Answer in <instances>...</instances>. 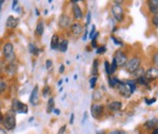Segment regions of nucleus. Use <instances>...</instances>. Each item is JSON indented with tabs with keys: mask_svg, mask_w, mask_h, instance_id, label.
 Listing matches in <instances>:
<instances>
[{
	"mask_svg": "<svg viewBox=\"0 0 158 134\" xmlns=\"http://www.w3.org/2000/svg\"><path fill=\"white\" fill-rule=\"evenodd\" d=\"M111 39L113 40V42L115 43L116 45H119V47H122V45H123V42H122L120 39H118V38L114 37V36H111Z\"/></svg>",
	"mask_w": 158,
	"mask_h": 134,
	"instance_id": "nucleus-34",
	"label": "nucleus"
},
{
	"mask_svg": "<svg viewBox=\"0 0 158 134\" xmlns=\"http://www.w3.org/2000/svg\"><path fill=\"white\" fill-rule=\"evenodd\" d=\"M72 25V19L67 14H61L58 19V27L62 30H65Z\"/></svg>",
	"mask_w": 158,
	"mask_h": 134,
	"instance_id": "nucleus-8",
	"label": "nucleus"
},
{
	"mask_svg": "<svg viewBox=\"0 0 158 134\" xmlns=\"http://www.w3.org/2000/svg\"><path fill=\"white\" fill-rule=\"evenodd\" d=\"M144 102H146V104L147 105H152V104H154V102H156V98L155 97H153V98H146L144 99Z\"/></svg>",
	"mask_w": 158,
	"mask_h": 134,
	"instance_id": "nucleus-41",
	"label": "nucleus"
},
{
	"mask_svg": "<svg viewBox=\"0 0 158 134\" xmlns=\"http://www.w3.org/2000/svg\"><path fill=\"white\" fill-rule=\"evenodd\" d=\"M64 72V64H61L59 67V73H63Z\"/></svg>",
	"mask_w": 158,
	"mask_h": 134,
	"instance_id": "nucleus-47",
	"label": "nucleus"
},
{
	"mask_svg": "<svg viewBox=\"0 0 158 134\" xmlns=\"http://www.w3.org/2000/svg\"><path fill=\"white\" fill-rule=\"evenodd\" d=\"M18 18H15L14 16H9L6 18V25L7 29H16L17 25H18Z\"/></svg>",
	"mask_w": 158,
	"mask_h": 134,
	"instance_id": "nucleus-17",
	"label": "nucleus"
},
{
	"mask_svg": "<svg viewBox=\"0 0 158 134\" xmlns=\"http://www.w3.org/2000/svg\"><path fill=\"white\" fill-rule=\"evenodd\" d=\"M16 6H18V1H13V3H12V10L13 11H16Z\"/></svg>",
	"mask_w": 158,
	"mask_h": 134,
	"instance_id": "nucleus-45",
	"label": "nucleus"
},
{
	"mask_svg": "<svg viewBox=\"0 0 158 134\" xmlns=\"http://www.w3.org/2000/svg\"><path fill=\"white\" fill-rule=\"evenodd\" d=\"M29 51L31 54H33V55H35V56H38L40 53V49H38L34 43H30L29 45Z\"/></svg>",
	"mask_w": 158,
	"mask_h": 134,
	"instance_id": "nucleus-23",
	"label": "nucleus"
},
{
	"mask_svg": "<svg viewBox=\"0 0 158 134\" xmlns=\"http://www.w3.org/2000/svg\"><path fill=\"white\" fill-rule=\"evenodd\" d=\"M113 60L116 63L118 68H123V67H126L127 63H128V55L123 51L118 50L116 51L115 55L113 57Z\"/></svg>",
	"mask_w": 158,
	"mask_h": 134,
	"instance_id": "nucleus-5",
	"label": "nucleus"
},
{
	"mask_svg": "<svg viewBox=\"0 0 158 134\" xmlns=\"http://www.w3.org/2000/svg\"><path fill=\"white\" fill-rule=\"evenodd\" d=\"M106 52V45H100V47H98L97 49H96V53L99 54V55H100V54H104Z\"/></svg>",
	"mask_w": 158,
	"mask_h": 134,
	"instance_id": "nucleus-33",
	"label": "nucleus"
},
{
	"mask_svg": "<svg viewBox=\"0 0 158 134\" xmlns=\"http://www.w3.org/2000/svg\"><path fill=\"white\" fill-rule=\"evenodd\" d=\"M117 89H118L119 94H120L121 96L126 97V98H129V97L131 96L132 94H133L131 88L129 87V84H127L126 81H120V84H118Z\"/></svg>",
	"mask_w": 158,
	"mask_h": 134,
	"instance_id": "nucleus-7",
	"label": "nucleus"
},
{
	"mask_svg": "<svg viewBox=\"0 0 158 134\" xmlns=\"http://www.w3.org/2000/svg\"><path fill=\"white\" fill-rule=\"evenodd\" d=\"M51 93V87L50 86H45L42 89V96L43 97H48Z\"/></svg>",
	"mask_w": 158,
	"mask_h": 134,
	"instance_id": "nucleus-32",
	"label": "nucleus"
},
{
	"mask_svg": "<svg viewBox=\"0 0 158 134\" xmlns=\"http://www.w3.org/2000/svg\"><path fill=\"white\" fill-rule=\"evenodd\" d=\"M152 63L154 64L155 68H158V51H156L152 55Z\"/></svg>",
	"mask_w": 158,
	"mask_h": 134,
	"instance_id": "nucleus-29",
	"label": "nucleus"
},
{
	"mask_svg": "<svg viewBox=\"0 0 158 134\" xmlns=\"http://www.w3.org/2000/svg\"><path fill=\"white\" fill-rule=\"evenodd\" d=\"M53 112H54L56 115H59L60 114V110H58V109H54V111H53Z\"/></svg>",
	"mask_w": 158,
	"mask_h": 134,
	"instance_id": "nucleus-49",
	"label": "nucleus"
},
{
	"mask_svg": "<svg viewBox=\"0 0 158 134\" xmlns=\"http://www.w3.org/2000/svg\"><path fill=\"white\" fill-rule=\"evenodd\" d=\"M86 116H88V114L85 113V114H83V117H82V120H81V125H83V123H85V122L86 120Z\"/></svg>",
	"mask_w": 158,
	"mask_h": 134,
	"instance_id": "nucleus-46",
	"label": "nucleus"
},
{
	"mask_svg": "<svg viewBox=\"0 0 158 134\" xmlns=\"http://www.w3.org/2000/svg\"><path fill=\"white\" fill-rule=\"evenodd\" d=\"M141 66V59L139 57H133L130 60H128V63L126 64V70L128 73L133 74L135 71H137Z\"/></svg>",
	"mask_w": 158,
	"mask_h": 134,
	"instance_id": "nucleus-4",
	"label": "nucleus"
},
{
	"mask_svg": "<svg viewBox=\"0 0 158 134\" xmlns=\"http://www.w3.org/2000/svg\"><path fill=\"white\" fill-rule=\"evenodd\" d=\"M95 34H96V27H95V24H93V25H92V28H91V32H89V36H90L91 39L94 37V35H95Z\"/></svg>",
	"mask_w": 158,
	"mask_h": 134,
	"instance_id": "nucleus-39",
	"label": "nucleus"
},
{
	"mask_svg": "<svg viewBox=\"0 0 158 134\" xmlns=\"http://www.w3.org/2000/svg\"><path fill=\"white\" fill-rule=\"evenodd\" d=\"M110 68H111V64H110L108 60H106L104 61V70H106V73L108 74L109 76H110Z\"/></svg>",
	"mask_w": 158,
	"mask_h": 134,
	"instance_id": "nucleus-38",
	"label": "nucleus"
},
{
	"mask_svg": "<svg viewBox=\"0 0 158 134\" xmlns=\"http://www.w3.org/2000/svg\"><path fill=\"white\" fill-rule=\"evenodd\" d=\"M93 99H94V100H99V99H101V93H100V92L96 91L95 93L93 94Z\"/></svg>",
	"mask_w": 158,
	"mask_h": 134,
	"instance_id": "nucleus-40",
	"label": "nucleus"
},
{
	"mask_svg": "<svg viewBox=\"0 0 158 134\" xmlns=\"http://www.w3.org/2000/svg\"><path fill=\"white\" fill-rule=\"evenodd\" d=\"M98 59H94L93 61V67H92V75L97 76L98 75Z\"/></svg>",
	"mask_w": 158,
	"mask_h": 134,
	"instance_id": "nucleus-25",
	"label": "nucleus"
},
{
	"mask_svg": "<svg viewBox=\"0 0 158 134\" xmlns=\"http://www.w3.org/2000/svg\"><path fill=\"white\" fill-rule=\"evenodd\" d=\"M119 134H128V133L124 132V131H120V132H119Z\"/></svg>",
	"mask_w": 158,
	"mask_h": 134,
	"instance_id": "nucleus-56",
	"label": "nucleus"
},
{
	"mask_svg": "<svg viewBox=\"0 0 158 134\" xmlns=\"http://www.w3.org/2000/svg\"><path fill=\"white\" fill-rule=\"evenodd\" d=\"M144 77L148 79L149 81L154 80V79H158V68L152 67V68L148 69L144 73Z\"/></svg>",
	"mask_w": 158,
	"mask_h": 134,
	"instance_id": "nucleus-11",
	"label": "nucleus"
},
{
	"mask_svg": "<svg viewBox=\"0 0 158 134\" xmlns=\"http://www.w3.org/2000/svg\"><path fill=\"white\" fill-rule=\"evenodd\" d=\"M62 82H63L62 79H60V80H58V82H57V86H58V87L62 86Z\"/></svg>",
	"mask_w": 158,
	"mask_h": 134,
	"instance_id": "nucleus-51",
	"label": "nucleus"
},
{
	"mask_svg": "<svg viewBox=\"0 0 158 134\" xmlns=\"http://www.w3.org/2000/svg\"><path fill=\"white\" fill-rule=\"evenodd\" d=\"M111 12H112V15L113 17L115 18L116 21L118 22H121L122 20L124 19V13H123V9L120 4H114L112 6V9H111Z\"/></svg>",
	"mask_w": 158,
	"mask_h": 134,
	"instance_id": "nucleus-6",
	"label": "nucleus"
},
{
	"mask_svg": "<svg viewBox=\"0 0 158 134\" xmlns=\"http://www.w3.org/2000/svg\"><path fill=\"white\" fill-rule=\"evenodd\" d=\"M91 24V12L86 13V21H85V27H88Z\"/></svg>",
	"mask_w": 158,
	"mask_h": 134,
	"instance_id": "nucleus-43",
	"label": "nucleus"
},
{
	"mask_svg": "<svg viewBox=\"0 0 158 134\" xmlns=\"http://www.w3.org/2000/svg\"><path fill=\"white\" fill-rule=\"evenodd\" d=\"M126 82L129 84V87L131 88L132 92L134 93V92L136 91V84H136V81H135V80H132V79H128V80H126Z\"/></svg>",
	"mask_w": 158,
	"mask_h": 134,
	"instance_id": "nucleus-28",
	"label": "nucleus"
},
{
	"mask_svg": "<svg viewBox=\"0 0 158 134\" xmlns=\"http://www.w3.org/2000/svg\"><path fill=\"white\" fill-rule=\"evenodd\" d=\"M47 108H48V110H47L48 113H52L53 111H54V109H55V102H54V98H53V97H50V98H49Z\"/></svg>",
	"mask_w": 158,
	"mask_h": 134,
	"instance_id": "nucleus-24",
	"label": "nucleus"
},
{
	"mask_svg": "<svg viewBox=\"0 0 158 134\" xmlns=\"http://www.w3.org/2000/svg\"><path fill=\"white\" fill-rule=\"evenodd\" d=\"M70 29H71L72 35L76 36V37L80 36L83 33V27L79 24V22H74V24H72V25L70 27Z\"/></svg>",
	"mask_w": 158,
	"mask_h": 134,
	"instance_id": "nucleus-12",
	"label": "nucleus"
},
{
	"mask_svg": "<svg viewBox=\"0 0 158 134\" xmlns=\"http://www.w3.org/2000/svg\"><path fill=\"white\" fill-rule=\"evenodd\" d=\"M72 14H73V17L75 20H79L83 19V12L81 10V7L78 6V3H73V6H72Z\"/></svg>",
	"mask_w": 158,
	"mask_h": 134,
	"instance_id": "nucleus-10",
	"label": "nucleus"
},
{
	"mask_svg": "<svg viewBox=\"0 0 158 134\" xmlns=\"http://www.w3.org/2000/svg\"><path fill=\"white\" fill-rule=\"evenodd\" d=\"M3 3H4L3 0H0V12H1V10H2V6H3Z\"/></svg>",
	"mask_w": 158,
	"mask_h": 134,
	"instance_id": "nucleus-52",
	"label": "nucleus"
},
{
	"mask_svg": "<svg viewBox=\"0 0 158 134\" xmlns=\"http://www.w3.org/2000/svg\"><path fill=\"white\" fill-rule=\"evenodd\" d=\"M6 90V81L3 80H0V94L3 93L4 91Z\"/></svg>",
	"mask_w": 158,
	"mask_h": 134,
	"instance_id": "nucleus-36",
	"label": "nucleus"
},
{
	"mask_svg": "<svg viewBox=\"0 0 158 134\" xmlns=\"http://www.w3.org/2000/svg\"><path fill=\"white\" fill-rule=\"evenodd\" d=\"M68 48H69V40L65 39V38L60 39L59 45H58V50H59L61 53H65L68 51Z\"/></svg>",
	"mask_w": 158,
	"mask_h": 134,
	"instance_id": "nucleus-21",
	"label": "nucleus"
},
{
	"mask_svg": "<svg viewBox=\"0 0 158 134\" xmlns=\"http://www.w3.org/2000/svg\"><path fill=\"white\" fill-rule=\"evenodd\" d=\"M96 134H106V132H104L103 130H101V131H97V133Z\"/></svg>",
	"mask_w": 158,
	"mask_h": 134,
	"instance_id": "nucleus-53",
	"label": "nucleus"
},
{
	"mask_svg": "<svg viewBox=\"0 0 158 134\" xmlns=\"http://www.w3.org/2000/svg\"><path fill=\"white\" fill-rule=\"evenodd\" d=\"M143 127L146 128L147 130L153 131L155 128H157V127H158V119H157L156 117H153V118H151V119L147 120V122L144 123Z\"/></svg>",
	"mask_w": 158,
	"mask_h": 134,
	"instance_id": "nucleus-15",
	"label": "nucleus"
},
{
	"mask_svg": "<svg viewBox=\"0 0 158 134\" xmlns=\"http://www.w3.org/2000/svg\"><path fill=\"white\" fill-rule=\"evenodd\" d=\"M15 113L12 110L7 111L2 118V126L6 129L7 131H12L16 128V116Z\"/></svg>",
	"mask_w": 158,
	"mask_h": 134,
	"instance_id": "nucleus-1",
	"label": "nucleus"
},
{
	"mask_svg": "<svg viewBox=\"0 0 158 134\" xmlns=\"http://www.w3.org/2000/svg\"><path fill=\"white\" fill-rule=\"evenodd\" d=\"M65 130H67V125L61 126V127L59 128V130H58L57 134H64L65 133Z\"/></svg>",
	"mask_w": 158,
	"mask_h": 134,
	"instance_id": "nucleus-42",
	"label": "nucleus"
},
{
	"mask_svg": "<svg viewBox=\"0 0 158 134\" xmlns=\"http://www.w3.org/2000/svg\"><path fill=\"white\" fill-rule=\"evenodd\" d=\"M35 12H36V15H37V16H39V11H38V10L37 9H35Z\"/></svg>",
	"mask_w": 158,
	"mask_h": 134,
	"instance_id": "nucleus-55",
	"label": "nucleus"
},
{
	"mask_svg": "<svg viewBox=\"0 0 158 134\" xmlns=\"http://www.w3.org/2000/svg\"><path fill=\"white\" fill-rule=\"evenodd\" d=\"M119 132H120V131H113V132H111L109 134H119Z\"/></svg>",
	"mask_w": 158,
	"mask_h": 134,
	"instance_id": "nucleus-54",
	"label": "nucleus"
},
{
	"mask_svg": "<svg viewBox=\"0 0 158 134\" xmlns=\"http://www.w3.org/2000/svg\"><path fill=\"white\" fill-rule=\"evenodd\" d=\"M103 111H104V106L101 104L95 102V104L91 106V114L94 118L100 117L103 114Z\"/></svg>",
	"mask_w": 158,
	"mask_h": 134,
	"instance_id": "nucleus-9",
	"label": "nucleus"
},
{
	"mask_svg": "<svg viewBox=\"0 0 158 134\" xmlns=\"http://www.w3.org/2000/svg\"><path fill=\"white\" fill-rule=\"evenodd\" d=\"M45 68L49 71L53 68V61L51 60V59H47V60H45Z\"/></svg>",
	"mask_w": 158,
	"mask_h": 134,
	"instance_id": "nucleus-37",
	"label": "nucleus"
},
{
	"mask_svg": "<svg viewBox=\"0 0 158 134\" xmlns=\"http://www.w3.org/2000/svg\"><path fill=\"white\" fill-rule=\"evenodd\" d=\"M74 116H75V115H74V113H72V114H71V118H70V123H71V125H72L73 122H74Z\"/></svg>",
	"mask_w": 158,
	"mask_h": 134,
	"instance_id": "nucleus-48",
	"label": "nucleus"
},
{
	"mask_svg": "<svg viewBox=\"0 0 158 134\" xmlns=\"http://www.w3.org/2000/svg\"><path fill=\"white\" fill-rule=\"evenodd\" d=\"M88 36H89V31L85 29V34L82 35V41H86V39H88Z\"/></svg>",
	"mask_w": 158,
	"mask_h": 134,
	"instance_id": "nucleus-44",
	"label": "nucleus"
},
{
	"mask_svg": "<svg viewBox=\"0 0 158 134\" xmlns=\"http://www.w3.org/2000/svg\"><path fill=\"white\" fill-rule=\"evenodd\" d=\"M97 79L98 77L97 76H92L90 78V88L91 89H94L96 87V84H97Z\"/></svg>",
	"mask_w": 158,
	"mask_h": 134,
	"instance_id": "nucleus-30",
	"label": "nucleus"
},
{
	"mask_svg": "<svg viewBox=\"0 0 158 134\" xmlns=\"http://www.w3.org/2000/svg\"><path fill=\"white\" fill-rule=\"evenodd\" d=\"M59 41L60 38L59 36L57 34H54L51 38V43H50V47L52 50H58V45H59Z\"/></svg>",
	"mask_w": 158,
	"mask_h": 134,
	"instance_id": "nucleus-19",
	"label": "nucleus"
},
{
	"mask_svg": "<svg viewBox=\"0 0 158 134\" xmlns=\"http://www.w3.org/2000/svg\"><path fill=\"white\" fill-rule=\"evenodd\" d=\"M148 9L153 15L158 14V0H149L148 1Z\"/></svg>",
	"mask_w": 158,
	"mask_h": 134,
	"instance_id": "nucleus-18",
	"label": "nucleus"
},
{
	"mask_svg": "<svg viewBox=\"0 0 158 134\" xmlns=\"http://www.w3.org/2000/svg\"><path fill=\"white\" fill-rule=\"evenodd\" d=\"M144 73H146V70H144V69H142L141 67H140V68L138 69V70L137 71H135L133 74H132V75H133L135 78H139V77H141V76H144Z\"/></svg>",
	"mask_w": 158,
	"mask_h": 134,
	"instance_id": "nucleus-26",
	"label": "nucleus"
},
{
	"mask_svg": "<svg viewBox=\"0 0 158 134\" xmlns=\"http://www.w3.org/2000/svg\"><path fill=\"white\" fill-rule=\"evenodd\" d=\"M152 134H158V127H157V128H155L154 130L152 131Z\"/></svg>",
	"mask_w": 158,
	"mask_h": 134,
	"instance_id": "nucleus-50",
	"label": "nucleus"
},
{
	"mask_svg": "<svg viewBox=\"0 0 158 134\" xmlns=\"http://www.w3.org/2000/svg\"><path fill=\"white\" fill-rule=\"evenodd\" d=\"M152 24L155 28H158V14H155L152 16Z\"/></svg>",
	"mask_w": 158,
	"mask_h": 134,
	"instance_id": "nucleus-35",
	"label": "nucleus"
},
{
	"mask_svg": "<svg viewBox=\"0 0 158 134\" xmlns=\"http://www.w3.org/2000/svg\"><path fill=\"white\" fill-rule=\"evenodd\" d=\"M18 70V66L15 63H10L6 66V73L10 76H14L17 73Z\"/></svg>",
	"mask_w": 158,
	"mask_h": 134,
	"instance_id": "nucleus-16",
	"label": "nucleus"
},
{
	"mask_svg": "<svg viewBox=\"0 0 158 134\" xmlns=\"http://www.w3.org/2000/svg\"><path fill=\"white\" fill-rule=\"evenodd\" d=\"M117 68H118V67H117L116 63L113 60V61H112V63H111V68H110V76H112L114 73H115L116 70H117Z\"/></svg>",
	"mask_w": 158,
	"mask_h": 134,
	"instance_id": "nucleus-31",
	"label": "nucleus"
},
{
	"mask_svg": "<svg viewBox=\"0 0 158 134\" xmlns=\"http://www.w3.org/2000/svg\"><path fill=\"white\" fill-rule=\"evenodd\" d=\"M43 33H44V22H43L42 20H39V21L37 22L36 29H35V34H36L38 37H40V36L43 35Z\"/></svg>",
	"mask_w": 158,
	"mask_h": 134,
	"instance_id": "nucleus-20",
	"label": "nucleus"
},
{
	"mask_svg": "<svg viewBox=\"0 0 158 134\" xmlns=\"http://www.w3.org/2000/svg\"><path fill=\"white\" fill-rule=\"evenodd\" d=\"M109 111H112V112H117V111H120L122 109V102H119V100H113V102H109L108 106H106Z\"/></svg>",
	"mask_w": 158,
	"mask_h": 134,
	"instance_id": "nucleus-14",
	"label": "nucleus"
},
{
	"mask_svg": "<svg viewBox=\"0 0 158 134\" xmlns=\"http://www.w3.org/2000/svg\"><path fill=\"white\" fill-rule=\"evenodd\" d=\"M15 114H27L29 112V107L27 105L21 102L19 99H13L12 102V109Z\"/></svg>",
	"mask_w": 158,
	"mask_h": 134,
	"instance_id": "nucleus-3",
	"label": "nucleus"
},
{
	"mask_svg": "<svg viewBox=\"0 0 158 134\" xmlns=\"http://www.w3.org/2000/svg\"><path fill=\"white\" fill-rule=\"evenodd\" d=\"M38 94H39V88L38 86H35L34 89H33L32 93H31V96H30V104L33 105V106H37L38 105V102H39V97H38Z\"/></svg>",
	"mask_w": 158,
	"mask_h": 134,
	"instance_id": "nucleus-13",
	"label": "nucleus"
},
{
	"mask_svg": "<svg viewBox=\"0 0 158 134\" xmlns=\"http://www.w3.org/2000/svg\"><path fill=\"white\" fill-rule=\"evenodd\" d=\"M121 80H119L118 78H116V77H113V76H110L109 77V86L111 88H117L118 87V84H120Z\"/></svg>",
	"mask_w": 158,
	"mask_h": 134,
	"instance_id": "nucleus-22",
	"label": "nucleus"
},
{
	"mask_svg": "<svg viewBox=\"0 0 158 134\" xmlns=\"http://www.w3.org/2000/svg\"><path fill=\"white\" fill-rule=\"evenodd\" d=\"M2 54H3V57L6 61L10 63H15V53H14V45H13L12 42L10 41H6V43L2 47Z\"/></svg>",
	"mask_w": 158,
	"mask_h": 134,
	"instance_id": "nucleus-2",
	"label": "nucleus"
},
{
	"mask_svg": "<svg viewBox=\"0 0 158 134\" xmlns=\"http://www.w3.org/2000/svg\"><path fill=\"white\" fill-rule=\"evenodd\" d=\"M149 82L150 81L148 80L144 76H141V77H139V78L136 79V84H140V86H148V84H149Z\"/></svg>",
	"mask_w": 158,
	"mask_h": 134,
	"instance_id": "nucleus-27",
	"label": "nucleus"
}]
</instances>
